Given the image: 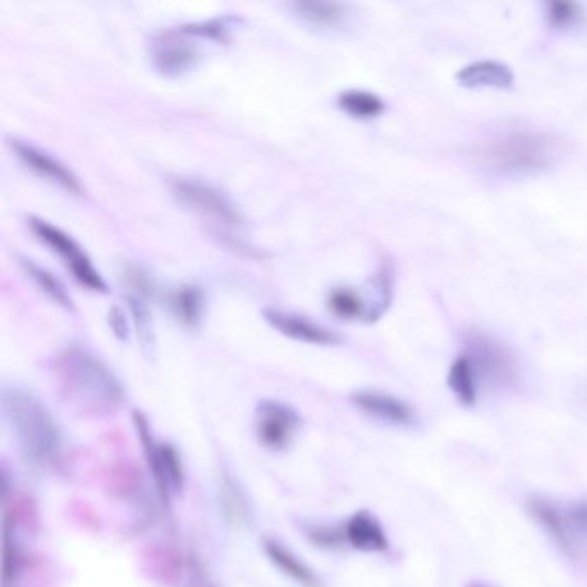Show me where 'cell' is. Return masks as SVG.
<instances>
[{
  "instance_id": "obj_1",
  "label": "cell",
  "mask_w": 587,
  "mask_h": 587,
  "mask_svg": "<svg viewBox=\"0 0 587 587\" xmlns=\"http://www.w3.org/2000/svg\"><path fill=\"white\" fill-rule=\"evenodd\" d=\"M54 371L64 398L83 414H112L126 400L118 376L85 348L69 347L59 353Z\"/></svg>"
},
{
  "instance_id": "obj_2",
  "label": "cell",
  "mask_w": 587,
  "mask_h": 587,
  "mask_svg": "<svg viewBox=\"0 0 587 587\" xmlns=\"http://www.w3.org/2000/svg\"><path fill=\"white\" fill-rule=\"evenodd\" d=\"M2 415L14 445L28 464L49 469L59 462L62 433L59 422L38 396L16 386L2 390Z\"/></svg>"
},
{
  "instance_id": "obj_3",
  "label": "cell",
  "mask_w": 587,
  "mask_h": 587,
  "mask_svg": "<svg viewBox=\"0 0 587 587\" xmlns=\"http://www.w3.org/2000/svg\"><path fill=\"white\" fill-rule=\"evenodd\" d=\"M557 142L538 131L512 130L491 136L479 150L484 166L505 176H527L550 167L557 159Z\"/></svg>"
},
{
  "instance_id": "obj_4",
  "label": "cell",
  "mask_w": 587,
  "mask_h": 587,
  "mask_svg": "<svg viewBox=\"0 0 587 587\" xmlns=\"http://www.w3.org/2000/svg\"><path fill=\"white\" fill-rule=\"evenodd\" d=\"M169 190L178 200V204L209 223V228L219 238H223L224 243L247 250L243 241L238 238V229L243 226V216L228 193L197 178H174L169 181Z\"/></svg>"
},
{
  "instance_id": "obj_5",
  "label": "cell",
  "mask_w": 587,
  "mask_h": 587,
  "mask_svg": "<svg viewBox=\"0 0 587 587\" xmlns=\"http://www.w3.org/2000/svg\"><path fill=\"white\" fill-rule=\"evenodd\" d=\"M465 355L469 357L479 383L489 384L493 388H508L519 377L513 353L488 334L470 333Z\"/></svg>"
},
{
  "instance_id": "obj_6",
  "label": "cell",
  "mask_w": 587,
  "mask_h": 587,
  "mask_svg": "<svg viewBox=\"0 0 587 587\" xmlns=\"http://www.w3.org/2000/svg\"><path fill=\"white\" fill-rule=\"evenodd\" d=\"M28 224L38 240L45 243L50 250H54L57 255H61L62 260L68 264L69 271L73 272V276L80 281L81 285L87 286L88 290L106 293V281L93 267L92 260L88 259L85 250L68 233H64L61 228L47 223L40 217H30Z\"/></svg>"
},
{
  "instance_id": "obj_7",
  "label": "cell",
  "mask_w": 587,
  "mask_h": 587,
  "mask_svg": "<svg viewBox=\"0 0 587 587\" xmlns=\"http://www.w3.org/2000/svg\"><path fill=\"white\" fill-rule=\"evenodd\" d=\"M302 417L295 408L279 400H260L254 412V433L267 452H285L297 438Z\"/></svg>"
},
{
  "instance_id": "obj_8",
  "label": "cell",
  "mask_w": 587,
  "mask_h": 587,
  "mask_svg": "<svg viewBox=\"0 0 587 587\" xmlns=\"http://www.w3.org/2000/svg\"><path fill=\"white\" fill-rule=\"evenodd\" d=\"M9 147L16 155V159L28 171L37 174L38 178L49 181L52 185L59 186L62 190L73 193V195H81L85 192L80 178L66 164H62L59 159L47 154L45 150L38 149L35 145L18 140V138L9 140Z\"/></svg>"
},
{
  "instance_id": "obj_9",
  "label": "cell",
  "mask_w": 587,
  "mask_h": 587,
  "mask_svg": "<svg viewBox=\"0 0 587 587\" xmlns=\"http://www.w3.org/2000/svg\"><path fill=\"white\" fill-rule=\"evenodd\" d=\"M264 319L271 324L272 328L285 334L291 340L302 341L309 345H321V347H333L341 341L340 334L334 333L333 329L324 328L321 324L293 312L266 309Z\"/></svg>"
},
{
  "instance_id": "obj_10",
  "label": "cell",
  "mask_w": 587,
  "mask_h": 587,
  "mask_svg": "<svg viewBox=\"0 0 587 587\" xmlns=\"http://www.w3.org/2000/svg\"><path fill=\"white\" fill-rule=\"evenodd\" d=\"M350 400L360 412H364L377 421L388 422L393 426H408L415 421L414 408L384 391H353Z\"/></svg>"
},
{
  "instance_id": "obj_11",
  "label": "cell",
  "mask_w": 587,
  "mask_h": 587,
  "mask_svg": "<svg viewBox=\"0 0 587 587\" xmlns=\"http://www.w3.org/2000/svg\"><path fill=\"white\" fill-rule=\"evenodd\" d=\"M529 513L541 529L548 532V536L557 543L560 550L565 551L570 557L577 555V541L570 531L569 522L565 519V510L557 507L553 501L534 496L529 500Z\"/></svg>"
},
{
  "instance_id": "obj_12",
  "label": "cell",
  "mask_w": 587,
  "mask_h": 587,
  "mask_svg": "<svg viewBox=\"0 0 587 587\" xmlns=\"http://www.w3.org/2000/svg\"><path fill=\"white\" fill-rule=\"evenodd\" d=\"M343 538L353 550L364 553H383L388 550V536L376 515L367 510L353 513L343 526Z\"/></svg>"
},
{
  "instance_id": "obj_13",
  "label": "cell",
  "mask_w": 587,
  "mask_h": 587,
  "mask_svg": "<svg viewBox=\"0 0 587 587\" xmlns=\"http://www.w3.org/2000/svg\"><path fill=\"white\" fill-rule=\"evenodd\" d=\"M262 550H264L267 560L285 577L297 582L298 586L322 587L321 579L316 574V570L312 569L309 563L303 562L295 551L285 546V543H281V541L274 538H264Z\"/></svg>"
},
{
  "instance_id": "obj_14",
  "label": "cell",
  "mask_w": 587,
  "mask_h": 587,
  "mask_svg": "<svg viewBox=\"0 0 587 587\" xmlns=\"http://www.w3.org/2000/svg\"><path fill=\"white\" fill-rule=\"evenodd\" d=\"M200 50L180 40H161L152 52V64L159 75L178 78L192 71L200 61Z\"/></svg>"
},
{
  "instance_id": "obj_15",
  "label": "cell",
  "mask_w": 587,
  "mask_h": 587,
  "mask_svg": "<svg viewBox=\"0 0 587 587\" xmlns=\"http://www.w3.org/2000/svg\"><path fill=\"white\" fill-rule=\"evenodd\" d=\"M457 80L467 88H508L512 87L513 73L503 62L479 61L460 69Z\"/></svg>"
},
{
  "instance_id": "obj_16",
  "label": "cell",
  "mask_w": 587,
  "mask_h": 587,
  "mask_svg": "<svg viewBox=\"0 0 587 587\" xmlns=\"http://www.w3.org/2000/svg\"><path fill=\"white\" fill-rule=\"evenodd\" d=\"M290 7L298 19L314 28H336L348 18V6L341 2H295Z\"/></svg>"
},
{
  "instance_id": "obj_17",
  "label": "cell",
  "mask_w": 587,
  "mask_h": 587,
  "mask_svg": "<svg viewBox=\"0 0 587 587\" xmlns=\"http://www.w3.org/2000/svg\"><path fill=\"white\" fill-rule=\"evenodd\" d=\"M169 309L183 326L197 328L204 316V293L197 286H180L169 295Z\"/></svg>"
},
{
  "instance_id": "obj_18",
  "label": "cell",
  "mask_w": 587,
  "mask_h": 587,
  "mask_svg": "<svg viewBox=\"0 0 587 587\" xmlns=\"http://www.w3.org/2000/svg\"><path fill=\"white\" fill-rule=\"evenodd\" d=\"M448 386L452 388L453 395L457 396L458 402L465 407H472L477 402L479 379H477L476 371L465 353L453 362L450 374H448Z\"/></svg>"
},
{
  "instance_id": "obj_19",
  "label": "cell",
  "mask_w": 587,
  "mask_h": 587,
  "mask_svg": "<svg viewBox=\"0 0 587 587\" xmlns=\"http://www.w3.org/2000/svg\"><path fill=\"white\" fill-rule=\"evenodd\" d=\"M19 266L23 267L26 276H28V278H30L40 290L44 291L45 295H47L52 302H56L57 305H61V307H64L66 310L75 309L73 300L69 297L68 290L64 288V285H62L61 281H59L52 272L47 271L44 267L38 266L33 260L25 259V257H19Z\"/></svg>"
},
{
  "instance_id": "obj_20",
  "label": "cell",
  "mask_w": 587,
  "mask_h": 587,
  "mask_svg": "<svg viewBox=\"0 0 587 587\" xmlns=\"http://www.w3.org/2000/svg\"><path fill=\"white\" fill-rule=\"evenodd\" d=\"M338 107L353 118L360 119L377 118L386 111L383 99L377 97L376 93L365 92V90H347L340 93Z\"/></svg>"
},
{
  "instance_id": "obj_21",
  "label": "cell",
  "mask_w": 587,
  "mask_h": 587,
  "mask_svg": "<svg viewBox=\"0 0 587 587\" xmlns=\"http://www.w3.org/2000/svg\"><path fill=\"white\" fill-rule=\"evenodd\" d=\"M328 309L333 312L334 316L353 321V319H360V317L367 319L369 305L364 302V298L360 297L359 291L341 286V288H334L329 293Z\"/></svg>"
},
{
  "instance_id": "obj_22",
  "label": "cell",
  "mask_w": 587,
  "mask_h": 587,
  "mask_svg": "<svg viewBox=\"0 0 587 587\" xmlns=\"http://www.w3.org/2000/svg\"><path fill=\"white\" fill-rule=\"evenodd\" d=\"M128 305H130L131 316L135 321L136 333H138V340L142 343L143 352L150 353L154 350L155 338L149 307L142 298L130 297V295H128Z\"/></svg>"
},
{
  "instance_id": "obj_23",
  "label": "cell",
  "mask_w": 587,
  "mask_h": 587,
  "mask_svg": "<svg viewBox=\"0 0 587 587\" xmlns=\"http://www.w3.org/2000/svg\"><path fill=\"white\" fill-rule=\"evenodd\" d=\"M233 23H235V19L228 18V16H224V18H212L209 21H200V23L181 26V28L176 30V33L211 38V40H217V42H228L229 31H231Z\"/></svg>"
},
{
  "instance_id": "obj_24",
  "label": "cell",
  "mask_w": 587,
  "mask_h": 587,
  "mask_svg": "<svg viewBox=\"0 0 587 587\" xmlns=\"http://www.w3.org/2000/svg\"><path fill=\"white\" fill-rule=\"evenodd\" d=\"M123 279L126 286L130 288V297L142 298V300L154 297V279L150 278L149 272L143 271L142 267H126Z\"/></svg>"
},
{
  "instance_id": "obj_25",
  "label": "cell",
  "mask_w": 587,
  "mask_h": 587,
  "mask_svg": "<svg viewBox=\"0 0 587 587\" xmlns=\"http://www.w3.org/2000/svg\"><path fill=\"white\" fill-rule=\"evenodd\" d=\"M223 493L224 508H226L228 517H231L235 522H247L250 519L247 513V501H245V496L241 493L240 488L236 486V482L224 479Z\"/></svg>"
},
{
  "instance_id": "obj_26",
  "label": "cell",
  "mask_w": 587,
  "mask_h": 587,
  "mask_svg": "<svg viewBox=\"0 0 587 587\" xmlns=\"http://www.w3.org/2000/svg\"><path fill=\"white\" fill-rule=\"evenodd\" d=\"M548 18L555 28H569L581 21L582 9L575 2H551L548 6Z\"/></svg>"
},
{
  "instance_id": "obj_27",
  "label": "cell",
  "mask_w": 587,
  "mask_h": 587,
  "mask_svg": "<svg viewBox=\"0 0 587 587\" xmlns=\"http://www.w3.org/2000/svg\"><path fill=\"white\" fill-rule=\"evenodd\" d=\"M565 510V519L569 522L570 531L577 536L587 538V498L586 500L574 501Z\"/></svg>"
},
{
  "instance_id": "obj_28",
  "label": "cell",
  "mask_w": 587,
  "mask_h": 587,
  "mask_svg": "<svg viewBox=\"0 0 587 587\" xmlns=\"http://www.w3.org/2000/svg\"><path fill=\"white\" fill-rule=\"evenodd\" d=\"M109 322H111L112 331L118 336L119 340H126L128 338V324L124 319L123 310L119 307H114L109 314Z\"/></svg>"
},
{
  "instance_id": "obj_29",
  "label": "cell",
  "mask_w": 587,
  "mask_h": 587,
  "mask_svg": "<svg viewBox=\"0 0 587 587\" xmlns=\"http://www.w3.org/2000/svg\"><path fill=\"white\" fill-rule=\"evenodd\" d=\"M469 587H486V586H482V584H472V586Z\"/></svg>"
}]
</instances>
